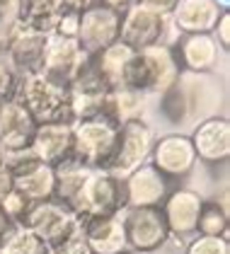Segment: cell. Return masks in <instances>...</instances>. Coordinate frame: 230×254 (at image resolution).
<instances>
[{
  "label": "cell",
  "instance_id": "6da1fadb",
  "mask_svg": "<svg viewBox=\"0 0 230 254\" xmlns=\"http://www.w3.org/2000/svg\"><path fill=\"white\" fill-rule=\"evenodd\" d=\"M179 78V68L172 56L170 46H153L146 51H134L126 61L119 85L124 90H136L148 97H160L165 90H170L174 80Z\"/></svg>",
  "mask_w": 230,
  "mask_h": 254
},
{
  "label": "cell",
  "instance_id": "7a4b0ae2",
  "mask_svg": "<svg viewBox=\"0 0 230 254\" xmlns=\"http://www.w3.org/2000/svg\"><path fill=\"white\" fill-rule=\"evenodd\" d=\"M68 208L77 215L80 223L90 218H104L116 215L126 208V194H124V179L112 175L109 170H92L82 182L76 198L68 203Z\"/></svg>",
  "mask_w": 230,
  "mask_h": 254
},
{
  "label": "cell",
  "instance_id": "3957f363",
  "mask_svg": "<svg viewBox=\"0 0 230 254\" xmlns=\"http://www.w3.org/2000/svg\"><path fill=\"white\" fill-rule=\"evenodd\" d=\"M12 99L19 102L37 124H56V121L71 124V117H68V87H61L56 82H51L41 73L19 78L17 92H15Z\"/></svg>",
  "mask_w": 230,
  "mask_h": 254
},
{
  "label": "cell",
  "instance_id": "277c9868",
  "mask_svg": "<svg viewBox=\"0 0 230 254\" xmlns=\"http://www.w3.org/2000/svg\"><path fill=\"white\" fill-rule=\"evenodd\" d=\"M119 126L97 117L73 126V157L87 170H109L116 155Z\"/></svg>",
  "mask_w": 230,
  "mask_h": 254
},
{
  "label": "cell",
  "instance_id": "5b68a950",
  "mask_svg": "<svg viewBox=\"0 0 230 254\" xmlns=\"http://www.w3.org/2000/svg\"><path fill=\"white\" fill-rule=\"evenodd\" d=\"M177 37L170 17H162L157 12L143 10L131 5L121 12V29L119 41L126 44L131 51H146L153 46H170Z\"/></svg>",
  "mask_w": 230,
  "mask_h": 254
},
{
  "label": "cell",
  "instance_id": "8992f818",
  "mask_svg": "<svg viewBox=\"0 0 230 254\" xmlns=\"http://www.w3.org/2000/svg\"><path fill=\"white\" fill-rule=\"evenodd\" d=\"M119 29H121V12L95 2L92 7L80 12L76 41L80 51L87 59H92L119 41Z\"/></svg>",
  "mask_w": 230,
  "mask_h": 254
},
{
  "label": "cell",
  "instance_id": "52a82bcc",
  "mask_svg": "<svg viewBox=\"0 0 230 254\" xmlns=\"http://www.w3.org/2000/svg\"><path fill=\"white\" fill-rule=\"evenodd\" d=\"M155 143V131L146 119L126 121L119 126V140H116V155L109 172L116 177H126L136 167L146 165L151 160V150Z\"/></svg>",
  "mask_w": 230,
  "mask_h": 254
},
{
  "label": "cell",
  "instance_id": "ba28073f",
  "mask_svg": "<svg viewBox=\"0 0 230 254\" xmlns=\"http://www.w3.org/2000/svg\"><path fill=\"white\" fill-rule=\"evenodd\" d=\"M77 225H80L77 215L66 203H61L56 198L32 203L27 218L22 220V228H27L29 233L37 235L49 250H54L63 237H68L76 230Z\"/></svg>",
  "mask_w": 230,
  "mask_h": 254
},
{
  "label": "cell",
  "instance_id": "9c48e42d",
  "mask_svg": "<svg viewBox=\"0 0 230 254\" xmlns=\"http://www.w3.org/2000/svg\"><path fill=\"white\" fill-rule=\"evenodd\" d=\"M179 73L211 75L223 59V51L213 34H177L170 44Z\"/></svg>",
  "mask_w": 230,
  "mask_h": 254
},
{
  "label": "cell",
  "instance_id": "30bf717a",
  "mask_svg": "<svg viewBox=\"0 0 230 254\" xmlns=\"http://www.w3.org/2000/svg\"><path fill=\"white\" fill-rule=\"evenodd\" d=\"M121 223H124L126 245L136 252L153 254L155 250L165 247V242L170 240L160 208H124Z\"/></svg>",
  "mask_w": 230,
  "mask_h": 254
},
{
  "label": "cell",
  "instance_id": "8fae6325",
  "mask_svg": "<svg viewBox=\"0 0 230 254\" xmlns=\"http://www.w3.org/2000/svg\"><path fill=\"white\" fill-rule=\"evenodd\" d=\"M204 206V196L192 187H174L160 206L167 233L177 240H189L196 235V223Z\"/></svg>",
  "mask_w": 230,
  "mask_h": 254
},
{
  "label": "cell",
  "instance_id": "7c38bea8",
  "mask_svg": "<svg viewBox=\"0 0 230 254\" xmlns=\"http://www.w3.org/2000/svg\"><path fill=\"white\" fill-rule=\"evenodd\" d=\"M148 162L157 172H162L170 182L187 177L199 165L192 140L184 133H165V136L155 138Z\"/></svg>",
  "mask_w": 230,
  "mask_h": 254
},
{
  "label": "cell",
  "instance_id": "4fadbf2b",
  "mask_svg": "<svg viewBox=\"0 0 230 254\" xmlns=\"http://www.w3.org/2000/svg\"><path fill=\"white\" fill-rule=\"evenodd\" d=\"M124 179L126 208H160L167 194L172 191V182L162 172H157L151 162L136 167Z\"/></svg>",
  "mask_w": 230,
  "mask_h": 254
},
{
  "label": "cell",
  "instance_id": "5bb4252c",
  "mask_svg": "<svg viewBox=\"0 0 230 254\" xmlns=\"http://www.w3.org/2000/svg\"><path fill=\"white\" fill-rule=\"evenodd\" d=\"M196 160L204 165H223L230 157V121L226 117H206L194 126L192 136Z\"/></svg>",
  "mask_w": 230,
  "mask_h": 254
},
{
  "label": "cell",
  "instance_id": "9a60e30c",
  "mask_svg": "<svg viewBox=\"0 0 230 254\" xmlns=\"http://www.w3.org/2000/svg\"><path fill=\"white\" fill-rule=\"evenodd\" d=\"M85 61H87V56L80 51L76 39L51 34L46 41V56H44V65H41V75H46L51 82H56L61 87H71V82Z\"/></svg>",
  "mask_w": 230,
  "mask_h": 254
},
{
  "label": "cell",
  "instance_id": "2e32d148",
  "mask_svg": "<svg viewBox=\"0 0 230 254\" xmlns=\"http://www.w3.org/2000/svg\"><path fill=\"white\" fill-rule=\"evenodd\" d=\"M226 10L223 0H179L170 22L177 34H211Z\"/></svg>",
  "mask_w": 230,
  "mask_h": 254
},
{
  "label": "cell",
  "instance_id": "e0dca14e",
  "mask_svg": "<svg viewBox=\"0 0 230 254\" xmlns=\"http://www.w3.org/2000/svg\"><path fill=\"white\" fill-rule=\"evenodd\" d=\"M37 121L29 117V112L15 102L7 99L0 107V145L5 153L32 148V138L37 133Z\"/></svg>",
  "mask_w": 230,
  "mask_h": 254
},
{
  "label": "cell",
  "instance_id": "ac0fdd59",
  "mask_svg": "<svg viewBox=\"0 0 230 254\" xmlns=\"http://www.w3.org/2000/svg\"><path fill=\"white\" fill-rule=\"evenodd\" d=\"M32 150L44 165H61L73 155V124H39L37 133L32 138Z\"/></svg>",
  "mask_w": 230,
  "mask_h": 254
},
{
  "label": "cell",
  "instance_id": "d6986e66",
  "mask_svg": "<svg viewBox=\"0 0 230 254\" xmlns=\"http://www.w3.org/2000/svg\"><path fill=\"white\" fill-rule=\"evenodd\" d=\"M46 41H49V37L27 32V29H22L17 24V32H15V37H12L10 46H7L5 59H7V63L12 65V70L17 73L19 78L41 73L44 56H46Z\"/></svg>",
  "mask_w": 230,
  "mask_h": 254
},
{
  "label": "cell",
  "instance_id": "ffe728a7",
  "mask_svg": "<svg viewBox=\"0 0 230 254\" xmlns=\"http://www.w3.org/2000/svg\"><path fill=\"white\" fill-rule=\"evenodd\" d=\"M82 233L87 240L90 254H121L129 250L121 213L104 215V218H90L82 223Z\"/></svg>",
  "mask_w": 230,
  "mask_h": 254
},
{
  "label": "cell",
  "instance_id": "44dd1931",
  "mask_svg": "<svg viewBox=\"0 0 230 254\" xmlns=\"http://www.w3.org/2000/svg\"><path fill=\"white\" fill-rule=\"evenodd\" d=\"M63 12L61 0H17V24L27 32L51 37Z\"/></svg>",
  "mask_w": 230,
  "mask_h": 254
},
{
  "label": "cell",
  "instance_id": "7402d4cb",
  "mask_svg": "<svg viewBox=\"0 0 230 254\" xmlns=\"http://www.w3.org/2000/svg\"><path fill=\"white\" fill-rule=\"evenodd\" d=\"M148 95L143 92H136V90H124V87H114L107 102H104V112L102 117L109 119L114 126H121L126 121H136V119H143L148 112V104H151Z\"/></svg>",
  "mask_w": 230,
  "mask_h": 254
},
{
  "label": "cell",
  "instance_id": "603a6c76",
  "mask_svg": "<svg viewBox=\"0 0 230 254\" xmlns=\"http://www.w3.org/2000/svg\"><path fill=\"white\" fill-rule=\"evenodd\" d=\"M15 189L24 198H29L32 203H41V201H51L56 194V175L51 165L37 162L34 167H29L27 172L15 177Z\"/></svg>",
  "mask_w": 230,
  "mask_h": 254
},
{
  "label": "cell",
  "instance_id": "cb8c5ba5",
  "mask_svg": "<svg viewBox=\"0 0 230 254\" xmlns=\"http://www.w3.org/2000/svg\"><path fill=\"white\" fill-rule=\"evenodd\" d=\"M90 172H92V170L82 167L73 155L68 157V160H63L61 165H56V167H54V175H56V194H54V198L68 206V203L76 198V194L80 191L82 182L87 179Z\"/></svg>",
  "mask_w": 230,
  "mask_h": 254
},
{
  "label": "cell",
  "instance_id": "d4e9b609",
  "mask_svg": "<svg viewBox=\"0 0 230 254\" xmlns=\"http://www.w3.org/2000/svg\"><path fill=\"white\" fill-rule=\"evenodd\" d=\"M230 228V215L228 206L218 198H204L199 223H196V235H206V237H228Z\"/></svg>",
  "mask_w": 230,
  "mask_h": 254
},
{
  "label": "cell",
  "instance_id": "484cf974",
  "mask_svg": "<svg viewBox=\"0 0 230 254\" xmlns=\"http://www.w3.org/2000/svg\"><path fill=\"white\" fill-rule=\"evenodd\" d=\"M0 254H51V250L22 225H10L0 240Z\"/></svg>",
  "mask_w": 230,
  "mask_h": 254
},
{
  "label": "cell",
  "instance_id": "4316f807",
  "mask_svg": "<svg viewBox=\"0 0 230 254\" xmlns=\"http://www.w3.org/2000/svg\"><path fill=\"white\" fill-rule=\"evenodd\" d=\"M131 54H134V51H131L126 44L116 41V44H112L109 49H104L102 54L92 56L97 63V68H99V73H102V75L107 78V82L112 85V90L119 85V75H121L126 61L131 59Z\"/></svg>",
  "mask_w": 230,
  "mask_h": 254
},
{
  "label": "cell",
  "instance_id": "83f0119b",
  "mask_svg": "<svg viewBox=\"0 0 230 254\" xmlns=\"http://www.w3.org/2000/svg\"><path fill=\"white\" fill-rule=\"evenodd\" d=\"M184 254H230L228 237H206V235H194L187 242Z\"/></svg>",
  "mask_w": 230,
  "mask_h": 254
},
{
  "label": "cell",
  "instance_id": "f1b7e54d",
  "mask_svg": "<svg viewBox=\"0 0 230 254\" xmlns=\"http://www.w3.org/2000/svg\"><path fill=\"white\" fill-rule=\"evenodd\" d=\"M0 208H2V213L7 215V220H10L12 225H22V220L27 218L29 208H32V201H29V198H24V196L15 189L7 198H2V201H0Z\"/></svg>",
  "mask_w": 230,
  "mask_h": 254
},
{
  "label": "cell",
  "instance_id": "f546056e",
  "mask_svg": "<svg viewBox=\"0 0 230 254\" xmlns=\"http://www.w3.org/2000/svg\"><path fill=\"white\" fill-rule=\"evenodd\" d=\"M51 254H90L87 240H85V233H82V223L68 237H63L56 247L51 250Z\"/></svg>",
  "mask_w": 230,
  "mask_h": 254
},
{
  "label": "cell",
  "instance_id": "4dcf8cb0",
  "mask_svg": "<svg viewBox=\"0 0 230 254\" xmlns=\"http://www.w3.org/2000/svg\"><path fill=\"white\" fill-rule=\"evenodd\" d=\"M17 85H19V75L12 70L7 59L0 56V102H7V99L15 97Z\"/></svg>",
  "mask_w": 230,
  "mask_h": 254
},
{
  "label": "cell",
  "instance_id": "1f68e13d",
  "mask_svg": "<svg viewBox=\"0 0 230 254\" xmlns=\"http://www.w3.org/2000/svg\"><path fill=\"white\" fill-rule=\"evenodd\" d=\"M77 24H80V12L63 10V12H61V17H58V22H56V32H54V34L66 37V39H76Z\"/></svg>",
  "mask_w": 230,
  "mask_h": 254
},
{
  "label": "cell",
  "instance_id": "d6a6232c",
  "mask_svg": "<svg viewBox=\"0 0 230 254\" xmlns=\"http://www.w3.org/2000/svg\"><path fill=\"white\" fill-rule=\"evenodd\" d=\"M211 34H213V39L218 41L221 51L228 54V49H230V10H226V12L221 15V20L216 22Z\"/></svg>",
  "mask_w": 230,
  "mask_h": 254
},
{
  "label": "cell",
  "instance_id": "836d02e7",
  "mask_svg": "<svg viewBox=\"0 0 230 254\" xmlns=\"http://www.w3.org/2000/svg\"><path fill=\"white\" fill-rule=\"evenodd\" d=\"M179 0H134L136 7H143V10H151V12H157L162 17H170L174 12Z\"/></svg>",
  "mask_w": 230,
  "mask_h": 254
},
{
  "label": "cell",
  "instance_id": "e575fe53",
  "mask_svg": "<svg viewBox=\"0 0 230 254\" xmlns=\"http://www.w3.org/2000/svg\"><path fill=\"white\" fill-rule=\"evenodd\" d=\"M15 32H17V22H5V24H0V56L7 54V46H10V41L15 37Z\"/></svg>",
  "mask_w": 230,
  "mask_h": 254
},
{
  "label": "cell",
  "instance_id": "d590c367",
  "mask_svg": "<svg viewBox=\"0 0 230 254\" xmlns=\"http://www.w3.org/2000/svg\"><path fill=\"white\" fill-rule=\"evenodd\" d=\"M15 191V177H12V172L2 165L0 167V201L2 198H7V196Z\"/></svg>",
  "mask_w": 230,
  "mask_h": 254
},
{
  "label": "cell",
  "instance_id": "8d00e7d4",
  "mask_svg": "<svg viewBox=\"0 0 230 254\" xmlns=\"http://www.w3.org/2000/svg\"><path fill=\"white\" fill-rule=\"evenodd\" d=\"M63 2V10H71V12H85L87 7H92L97 0H61Z\"/></svg>",
  "mask_w": 230,
  "mask_h": 254
},
{
  "label": "cell",
  "instance_id": "74e56055",
  "mask_svg": "<svg viewBox=\"0 0 230 254\" xmlns=\"http://www.w3.org/2000/svg\"><path fill=\"white\" fill-rule=\"evenodd\" d=\"M97 2L104 5V7H112L116 12H124V10H129L134 5V0H97Z\"/></svg>",
  "mask_w": 230,
  "mask_h": 254
},
{
  "label": "cell",
  "instance_id": "f35d334b",
  "mask_svg": "<svg viewBox=\"0 0 230 254\" xmlns=\"http://www.w3.org/2000/svg\"><path fill=\"white\" fill-rule=\"evenodd\" d=\"M10 225H12V223L7 220V215L2 213V208H0V240L5 237V233H7V230H10Z\"/></svg>",
  "mask_w": 230,
  "mask_h": 254
},
{
  "label": "cell",
  "instance_id": "ab89813d",
  "mask_svg": "<svg viewBox=\"0 0 230 254\" xmlns=\"http://www.w3.org/2000/svg\"><path fill=\"white\" fill-rule=\"evenodd\" d=\"M2 162H5V150H2V145H0V167H2Z\"/></svg>",
  "mask_w": 230,
  "mask_h": 254
},
{
  "label": "cell",
  "instance_id": "60d3db41",
  "mask_svg": "<svg viewBox=\"0 0 230 254\" xmlns=\"http://www.w3.org/2000/svg\"><path fill=\"white\" fill-rule=\"evenodd\" d=\"M121 254H148V252H136V250H126V252H121Z\"/></svg>",
  "mask_w": 230,
  "mask_h": 254
},
{
  "label": "cell",
  "instance_id": "b9f144b4",
  "mask_svg": "<svg viewBox=\"0 0 230 254\" xmlns=\"http://www.w3.org/2000/svg\"><path fill=\"white\" fill-rule=\"evenodd\" d=\"M0 107H2V102H0Z\"/></svg>",
  "mask_w": 230,
  "mask_h": 254
}]
</instances>
